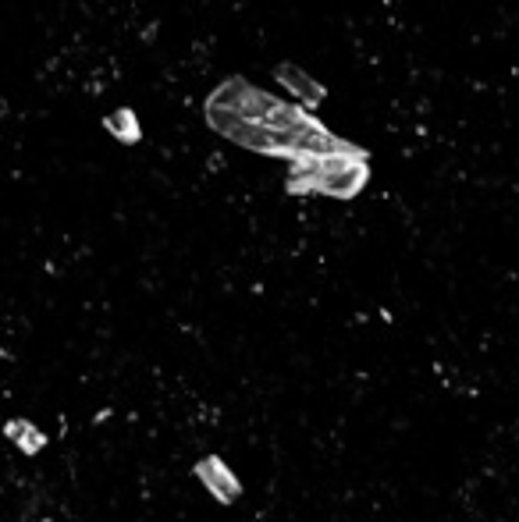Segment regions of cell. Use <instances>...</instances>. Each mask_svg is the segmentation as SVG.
Segmentation results:
<instances>
[{"instance_id":"6da1fadb","label":"cell","mask_w":519,"mask_h":522,"mask_svg":"<svg viewBox=\"0 0 519 522\" xmlns=\"http://www.w3.org/2000/svg\"><path fill=\"white\" fill-rule=\"evenodd\" d=\"M367 182H370L367 150H352V153H342V157L292 164L288 167L285 185L288 192H296V196L320 192V196H331V199H352V196H360Z\"/></svg>"},{"instance_id":"277c9868","label":"cell","mask_w":519,"mask_h":522,"mask_svg":"<svg viewBox=\"0 0 519 522\" xmlns=\"http://www.w3.org/2000/svg\"><path fill=\"white\" fill-rule=\"evenodd\" d=\"M8 437L25 451V455H36V451L47 444V437H43L40 430L32 427V423H25V420H11L8 423Z\"/></svg>"},{"instance_id":"7a4b0ae2","label":"cell","mask_w":519,"mask_h":522,"mask_svg":"<svg viewBox=\"0 0 519 522\" xmlns=\"http://www.w3.org/2000/svg\"><path fill=\"white\" fill-rule=\"evenodd\" d=\"M196 476L203 480V487H207L210 494H214L221 505H235V501L242 498V483L239 476L232 473V469L224 466L217 455H210V459L196 462Z\"/></svg>"},{"instance_id":"3957f363","label":"cell","mask_w":519,"mask_h":522,"mask_svg":"<svg viewBox=\"0 0 519 522\" xmlns=\"http://www.w3.org/2000/svg\"><path fill=\"white\" fill-rule=\"evenodd\" d=\"M274 79H278L285 89H292V93L303 100L306 111L320 107V103H324V96H328V89L320 86V82H313L310 75L303 72V68H296V64H274Z\"/></svg>"},{"instance_id":"5b68a950","label":"cell","mask_w":519,"mask_h":522,"mask_svg":"<svg viewBox=\"0 0 519 522\" xmlns=\"http://www.w3.org/2000/svg\"><path fill=\"white\" fill-rule=\"evenodd\" d=\"M104 125H107V132L118 135L121 143H136L139 139V121L132 111H118L114 118H104Z\"/></svg>"}]
</instances>
